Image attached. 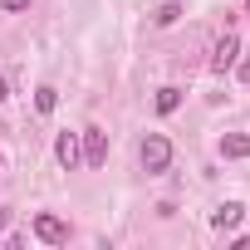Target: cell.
Returning <instances> with one entry per match:
<instances>
[{
	"label": "cell",
	"instance_id": "11",
	"mask_svg": "<svg viewBox=\"0 0 250 250\" xmlns=\"http://www.w3.org/2000/svg\"><path fill=\"white\" fill-rule=\"evenodd\" d=\"M0 10H10V15L15 10H30V0H0Z\"/></svg>",
	"mask_w": 250,
	"mask_h": 250
},
{
	"label": "cell",
	"instance_id": "5",
	"mask_svg": "<svg viewBox=\"0 0 250 250\" xmlns=\"http://www.w3.org/2000/svg\"><path fill=\"white\" fill-rule=\"evenodd\" d=\"M235 54H240V40H235V35H221V40H216V54H211V69L226 74V69L235 64Z\"/></svg>",
	"mask_w": 250,
	"mask_h": 250
},
{
	"label": "cell",
	"instance_id": "7",
	"mask_svg": "<svg viewBox=\"0 0 250 250\" xmlns=\"http://www.w3.org/2000/svg\"><path fill=\"white\" fill-rule=\"evenodd\" d=\"M221 157H230V162H235V157H250V138H245V133H226V138H221Z\"/></svg>",
	"mask_w": 250,
	"mask_h": 250
},
{
	"label": "cell",
	"instance_id": "1",
	"mask_svg": "<svg viewBox=\"0 0 250 250\" xmlns=\"http://www.w3.org/2000/svg\"><path fill=\"white\" fill-rule=\"evenodd\" d=\"M143 167H147L152 177L172 167V143H167L162 133H147V143H143Z\"/></svg>",
	"mask_w": 250,
	"mask_h": 250
},
{
	"label": "cell",
	"instance_id": "6",
	"mask_svg": "<svg viewBox=\"0 0 250 250\" xmlns=\"http://www.w3.org/2000/svg\"><path fill=\"white\" fill-rule=\"evenodd\" d=\"M240 221H245V206H240V201H226V206L211 211V226H216V230H235Z\"/></svg>",
	"mask_w": 250,
	"mask_h": 250
},
{
	"label": "cell",
	"instance_id": "8",
	"mask_svg": "<svg viewBox=\"0 0 250 250\" xmlns=\"http://www.w3.org/2000/svg\"><path fill=\"white\" fill-rule=\"evenodd\" d=\"M35 108H40V113H54V108H59V93H54L49 83H40V88H35Z\"/></svg>",
	"mask_w": 250,
	"mask_h": 250
},
{
	"label": "cell",
	"instance_id": "4",
	"mask_svg": "<svg viewBox=\"0 0 250 250\" xmlns=\"http://www.w3.org/2000/svg\"><path fill=\"white\" fill-rule=\"evenodd\" d=\"M54 157H59V167H64V172H74V167L83 162V147H79V133H59V138H54Z\"/></svg>",
	"mask_w": 250,
	"mask_h": 250
},
{
	"label": "cell",
	"instance_id": "3",
	"mask_svg": "<svg viewBox=\"0 0 250 250\" xmlns=\"http://www.w3.org/2000/svg\"><path fill=\"white\" fill-rule=\"evenodd\" d=\"M35 235H40L44 245H64V240H69V221H59V216L40 211V216H35Z\"/></svg>",
	"mask_w": 250,
	"mask_h": 250
},
{
	"label": "cell",
	"instance_id": "12",
	"mask_svg": "<svg viewBox=\"0 0 250 250\" xmlns=\"http://www.w3.org/2000/svg\"><path fill=\"white\" fill-rule=\"evenodd\" d=\"M235 74H240V83H250V59H240V64H235Z\"/></svg>",
	"mask_w": 250,
	"mask_h": 250
},
{
	"label": "cell",
	"instance_id": "2",
	"mask_svg": "<svg viewBox=\"0 0 250 250\" xmlns=\"http://www.w3.org/2000/svg\"><path fill=\"white\" fill-rule=\"evenodd\" d=\"M79 147H83V162L88 167H103L108 162V133L103 128H83L79 133Z\"/></svg>",
	"mask_w": 250,
	"mask_h": 250
},
{
	"label": "cell",
	"instance_id": "9",
	"mask_svg": "<svg viewBox=\"0 0 250 250\" xmlns=\"http://www.w3.org/2000/svg\"><path fill=\"white\" fill-rule=\"evenodd\" d=\"M182 108V88H157V113H177Z\"/></svg>",
	"mask_w": 250,
	"mask_h": 250
},
{
	"label": "cell",
	"instance_id": "14",
	"mask_svg": "<svg viewBox=\"0 0 250 250\" xmlns=\"http://www.w3.org/2000/svg\"><path fill=\"white\" fill-rule=\"evenodd\" d=\"M5 226H10V211H0V230H5Z\"/></svg>",
	"mask_w": 250,
	"mask_h": 250
},
{
	"label": "cell",
	"instance_id": "15",
	"mask_svg": "<svg viewBox=\"0 0 250 250\" xmlns=\"http://www.w3.org/2000/svg\"><path fill=\"white\" fill-rule=\"evenodd\" d=\"M245 15H250V5H245Z\"/></svg>",
	"mask_w": 250,
	"mask_h": 250
},
{
	"label": "cell",
	"instance_id": "10",
	"mask_svg": "<svg viewBox=\"0 0 250 250\" xmlns=\"http://www.w3.org/2000/svg\"><path fill=\"white\" fill-rule=\"evenodd\" d=\"M177 15H182V5H177V0H167V5H162L152 20H157V25H177Z\"/></svg>",
	"mask_w": 250,
	"mask_h": 250
},
{
	"label": "cell",
	"instance_id": "13",
	"mask_svg": "<svg viewBox=\"0 0 250 250\" xmlns=\"http://www.w3.org/2000/svg\"><path fill=\"white\" fill-rule=\"evenodd\" d=\"M5 98H10V83H5V79H0V103H5Z\"/></svg>",
	"mask_w": 250,
	"mask_h": 250
}]
</instances>
